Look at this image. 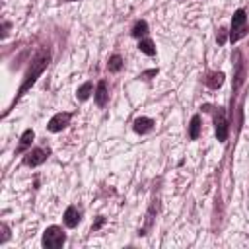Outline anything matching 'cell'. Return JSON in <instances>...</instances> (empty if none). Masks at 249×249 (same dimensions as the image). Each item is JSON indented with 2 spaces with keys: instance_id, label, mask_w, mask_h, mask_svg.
Returning a JSON list of instances; mask_svg holds the SVG:
<instances>
[{
  "instance_id": "1",
  "label": "cell",
  "mask_w": 249,
  "mask_h": 249,
  "mask_svg": "<svg viewBox=\"0 0 249 249\" xmlns=\"http://www.w3.org/2000/svg\"><path fill=\"white\" fill-rule=\"evenodd\" d=\"M49 60H51V53L47 51V49H41L35 56H33V60H31V66H29V70H27V74H25V78H23V84L19 86V91H18V97L16 99H19L33 84H35V80L43 74V70L47 68V64H49Z\"/></svg>"
},
{
  "instance_id": "2",
  "label": "cell",
  "mask_w": 249,
  "mask_h": 249,
  "mask_svg": "<svg viewBox=\"0 0 249 249\" xmlns=\"http://www.w3.org/2000/svg\"><path fill=\"white\" fill-rule=\"evenodd\" d=\"M249 31V23H247V16H245V10L239 8L235 10L233 18H231V27H230V43H237L239 39H243Z\"/></svg>"
},
{
  "instance_id": "3",
  "label": "cell",
  "mask_w": 249,
  "mask_h": 249,
  "mask_svg": "<svg viewBox=\"0 0 249 249\" xmlns=\"http://www.w3.org/2000/svg\"><path fill=\"white\" fill-rule=\"evenodd\" d=\"M64 241H66V233H64L62 228H58V226H49V228L43 231L41 243H43L45 249H58V247L64 245Z\"/></svg>"
},
{
  "instance_id": "4",
  "label": "cell",
  "mask_w": 249,
  "mask_h": 249,
  "mask_svg": "<svg viewBox=\"0 0 249 249\" xmlns=\"http://www.w3.org/2000/svg\"><path fill=\"white\" fill-rule=\"evenodd\" d=\"M204 111L212 113L214 117V124H216V136L220 142H224L228 138V121H226V113L222 107H212V105H204Z\"/></svg>"
},
{
  "instance_id": "5",
  "label": "cell",
  "mask_w": 249,
  "mask_h": 249,
  "mask_svg": "<svg viewBox=\"0 0 249 249\" xmlns=\"http://www.w3.org/2000/svg\"><path fill=\"white\" fill-rule=\"evenodd\" d=\"M49 154H51V150L47 148H31L29 152H25V156H23V165H27V167H37V165H41L43 161H47V158H49Z\"/></svg>"
},
{
  "instance_id": "6",
  "label": "cell",
  "mask_w": 249,
  "mask_h": 249,
  "mask_svg": "<svg viewBox=\"0 0 249 249\" xmlns=\"http://www.w3.org/2000/svg\"><path fill=\"white\" fill-rule=\"evenodd\" d=\"M70 119H72V113H56L54 117H51V121H49V124H47V128H49L51 132H60L62 128H66V126H68Z\"/></svg>"
},
{
  "instance_id": "7",
  "label": "cell",
  "mask_w": 249,
  "mask_h": 249,
  "mask_svg": "<svg viewBox=\"0 0 249 249\" xmlns=\"http://www.w3.org/2000/svg\"><path fill=\"white\" fill-rule=\"evenodd\" d=\"M95 105L97 107H105L107 105V101H109V89H107V82L105 80H99L97 82V88H95Z\"/></svg>"
},
{
  "instance_id": "8",
  "label": "cell",
  "mask_w": 249,
  "mask_h": 249,
  "mask_svg": "<svg viewBox=\"0 0 249 249\" xmlns=\"http://www.w3.org/2000/svg\"><path fill=\"white\" fill-rule=\"evenodd\" d=\"M80 220H82V212L78 210V206L70 204L64 210V224H66V228H76L80 224Z\"/></svg>"
},
{
  "instance_id": "9",
  "label": "cell",
  "mask_w": 249,
  "mask_h": 249,
  "mask_svg": "<svg viewBox=\"0 0 249 249\" xmlns=\"http://www.w3.org/2000/svg\"><path fill=\"white\" fill-rule=\"evenodd\" d=\"M132 128L136 134H146L154 128V121L150 117H136L134 123H132Z\"/></svg>"
},
{
  "instance_id": "10",
  "label": "cell",
  "mask_w": 249,
  "mask_h": 249,
  "mask_svg": "<svg viewBox=\"0 0 249 249\" xmlns=\"http://www.w3.org/2000/svg\"><path fill=\"white\" fill-rule=\"evenodd\" d=\"M204 84L212 89H218L224 84V72H206L204 76Z\"/></svg>"
},
{
  "instance_id": "11",
  "label": "cell",
  "mask_w": 249,
  "mask_h": 249,
  "mask_svg": "<svg viewBox=\"0 0 249 249\" xmlns=\"http://www.w3.org/2000/svg\"><path fill=\"white\" fill-rule=\"evenodd\" d=\"M33 136H35V132H33L31 128H27V130L21 134V138H19V144H18V148H16V154H21V152H25V148H27V146H31V142H33Z\"/></svg>"
},
{
  "instance_id": "12",
  "label": "cell",
  "mask_w": 249,
  "mask_h": 249,
  "mask_svg": "<svg viewBox=\"0 0 249 249\" xmlns=\"http://www.w3.org/2000/svg\"><path fill=\"white\" fill-rule=\"evenodd\" d=\"M200 136V115H193L191 124H189V138L196 140Z\"/></svg>"
},
{
  "instance_id": "13",
  "label": "cell",
  "mask_w": 249,
  "mask_h": 249,
  "mask_svg": "<svg viewBox=\"0 0 249 249\" xmlns=\"http://www.w3.org/2000/svg\"><path fill=\"white\" fill-rule=\"evenodd\" d=\"M91 91H93V84H91V82H84V84L78 88L76 97H78L80 101H86V99L91 95Z\"/></svg>"
},
{
  "instance_id": "14",
  "label": "cell",
  "mask_w": 249,
  "mask_h": 249,
  "mask_svg": "<svg viewBox=\"0 0 249 249\" xmlns=\"http://www.w3.org/2000/svg\"><path fill=\"white\" fill-rule=\"evenodd\" d=\"M130 35H132V37H136V39H140V37L148 35V23H146L144 19L136 21V23H134V27H132V31H130Z\"/></svg>"
},
{
  "instance_id": "15",
  "label": "cell",
  "mask_w": 249,
  "mask_h": 249,
  "mask_svg": "<svg viewBox=\"0 0 249 249\" xmlns=\"http://www.w3.org/2000/svg\"><path fill=\"white\" fill-rule=\"evenodd\" d=\"M138 49H140L144 54H148V56H154V54H156V47H154V43H152L150 39H140Z\"/></svg>"
},
{
  "instance_id": "16",
  "label": "cell",
  "mask_w": 249,
  "mask_h": 249,
  "mask_svg": "<svg viewBox=\"0 0 249 249\" xmlns=\"http://www.w3.org/2000/svg\"><path fill=\"white\" fill-rule=\"evenodd\" d=\"M121 68H123V58H121V54H113V56H109L107 70H109V72H119Z\"/></svg>"
},
{
  "instance_id": "17",
  "label": "cell",
  "mask_w": 249,
  "mask_h": 249,
  "mask_svg": "<svg viewBox=\"0 0 249 249\" xmlns=\"http://www.w3.org/2000/svg\"><path fill=\"white\" fill-rule=\"evenodd\" d=\"M218 45H224L226 43V39H228V29L226 27H220V31H218Z\"/></svg>"
},
{
  "instance_id": "18",
  "label": "cell",
  "mask_w": 249,
  "mask_h": 249,
  "mask_svg": "<svg viewBox=\"0 0 249 249\" xmlns=\"http://www.w3.org/2000/svg\"><path fill=\"white\" fill-rule=\"evenodd\" d=\"M156 74H158V68H152V70H148V72H142V74H140V78L148 80V76H156Z\"/></svg>"
},
{
  "instance_id": "19",
  "label": "cell",
  "mask_w": 249,
  "mask_h": 249,
  "mask_svg": "<svg viewBox=\"0 0 249 249\" xmlns=\"http://www.w3.org/2000/svg\"><path fill=\"white\" fill-rule=\"evenodd\" d=\"M103 222H105V218H103V216H99V218H97V222H95V224H93V226H91V231H95V230H99V228H101V224H103Z\"/></svg>"
},
{
  "instance_id": "20",
  "label": "cell",
  "mask_w": 249,
  "mask_h": 249,
  "mask_svg": "<svg viewBox=\"0 0 249 249\" xmlns=\"http://www.w3.org/2000/svg\"><path fill=\"white\" fill-rule=\"evenodd\" d=\"M2 230H4V235H2V243H4V241L8 239V235H10V233H8V226H6V224H2Z\"/></svg>"
},
{
  "instance_id": "21",
  "label": "cell",
  "mask_w": 249,
  "mask_h": 249,
  "mask_svg": "<svg viewBox=\"0 0 249 249\" xmlns=\"http://www.w3.org/2000/svg\"><path fill=\"white\" fill-rule=\"evenodd\" d=\"M64 2H74V0H64Z\"/></svg>"
}]
</instances>
